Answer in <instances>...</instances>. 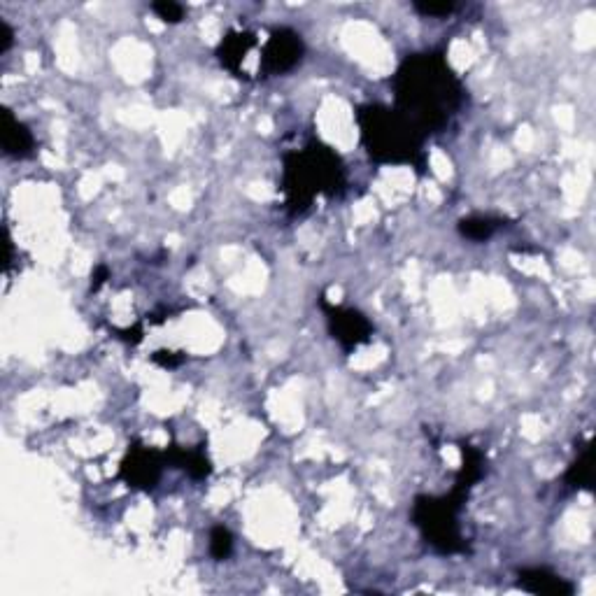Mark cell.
I'll return each mask as SVG.
<instances>
[{
	"instance_id": "1",
	"label": "cell",
	"mask_w": 596,
	"mask_h": 596,
	"mask_svg": "<svg viewBox=\"0 0 596 596\" xmlns=\"http://www.w3.org/2000/svg\"><path fill=\"white\" fill-rule=\"evenodd\" d=\"M394 108L424 136L450 126L466 103V87L443 52L410 54L392 77Z\"/></svg>"
},
{
	"instance_id": "2",
	"label": "cell",
	"mask_w": 596,
	"mask_h": 596,
	"mask_svg": "<svg viewBox=\"0 0 596 596\" xmlns=\"http://www.w3.org/2000/svg\"><path fill=\"white\" fill-rule=\"evenodd\" d=\"M282 194L289 215H303L317 196H340L347 189L345 163L336 149L322 140L310 138L303 149H292L282 156Z\"/></svg>"
},
{
	"instance_id": "3",
	"label": "cell",
	"mask_w": 596,
	"mask_h": 596,
	"mask_svg": "<svg viewBox=\"0 0 596 596\" xmlns=\"http://www.w3.org/2000/svg\"><path fill=\"white\" fill-rule=\"evenodd\" d=\"M361 145L380 166H410L424 170L427 136L396 108L382 103L359 105L354 112Z\"/></svg>"
},
{
	"instance_id": "4",
	"label": "cell",
	"mask_w": 596,
	"mask_h": 596,
	"mask_svg": "<svg viewBox=\"0 0 596 596\" xmlns=\"http://www.w3.org/2000/svg\"><path fill=\"white\" fill-rule=\"evenodd\" d=\"M468 492L452 487L445 496H417L413 503V524L420 529L431 548L441 555H459L466 552L464 536L459 529V513L464 508Z\"/></svg>"
},
{
	"instance_id": "5",
	"label": "cell",
	"mask_w": 596,
	"mask_h": 596,
	"mask_svg": "<svg viewBox=\"0 0 596 596\" xmlns=\"http://www.w3.org/2000/svg\"><path fill=\"white\" fill-rule=\"evenodd\" d=\"M305 42L292 28H275L268 40L261 45L259 73L264 77L287 75L303 61Z\"/></svg>"
},
{
	"instance_id": "6",
	"label": "cell",
	"mask_w": 596,
	"mask_h": 596,
	"mask_svg": "<svg viewBox=\"0 0 596 596\" xmlns=\"http://www.w3.org/2000/svg\"><path fill=\"white\" fill-rule=\"evenodd\" d=\"M168 466L166 450H156L143 443H133L119 466V478H122L131 489L140 492H152L159 485L163 468Z\"/></svg>"
},
{
	"instance_id": "7",
	"label": "cell",
	"mask_w": 596,
	"mask_h": 596,
	"mask_svg": "<svg viewBox=\"0 0 596 596\" xmlns=\"http://www.w3.org/2000/svg\"><path fill=\"white\" fill-rule=\"evenodd\" d=\"M319 308L324 310L326 324H329V333L336 343L343 347L345 352L357 350L359 345L371 343L373 338V324L368 322L364 312L345 308V305H333L322 298L319 301Z\"/></svg>"
},
{
	"instance_id": "8",
	"label": "cell",
	"mask_w": 596,
	"mask_h": 596,
	"mask_svg": "<svg viewBox=\"0 0 596 596\" xmlns=\"http://www.w3.org/2000/svg\"><path fill=\"white\" fill-rule=\"evenodd\" d=\"M257 47V35L250 31H229L217 45V59L231 75L247 80L243 61Z\"/></svg>"
},
{
	"instance_id": "9",
	"label": "cell",
	"mask_w": 596,
	"mask_h": 596,
	"mask_svg": "<svg viewBox=\"0 0 596 596\" xmlns=\"http://www.w3.org/2000/svg\"><path fill=\"white\" fill-rule=\"evenodd\" d=\"M517 583L524 592L538 594V596H573L576 594V587H573L569 580L557 576L555 571L541 569V566H531V569H520L517 571Z\"/></svg>"
},
{
	"instance_id": "10",
	"label": "cell",
	"mask_w": 596,
	"mask_h": 596,
	"mask_svg": "<svg viewBox=\"0 0 596 596\" xmlns=\"http://www.w3.org/2000/svg\"><path fill=\"white\" fill-rule=\"evenodd\" d=\"M0 143H3L5 156H12V159H26L35 149V138L31 129H28L24 122H19V119L12 115V110L7 108L0 112Z\"/></svg>"
},
{
	"instance_id": "11",
	"label": "cell",
	"mask_w": 596,
	"mask_h": 596,
	"mask_svg": "<svg viewBox=\"0 0 596 596\" xmlns=\"http://www.w3.org/2000/svg\"><path fill=\"white\" fill-rule=\"evenodd\" d=\"M166 454H168V464L182 468L189 478H194V480L210 478L212 464H210L208 454H205L203 447L173 445V447H168Z\"/></svg>"
},
{
	"instance_id": "12",
	"label": "cell",
	"mask_w": 596,
	"mask_h": 596,
	"mask_svg": "<svg viewBox=\"0 0 596 596\" xmlns=\"http://www.w3.org/2000/svg\"><path fill=\"white\" fill-rule=\"evenodd\" d=\"M459 233L466 240H473V243H485L494 236L496 231L503 229V219L492 217V215H473L459 219Z\"/></svg>"
},
{
	"instance_id": "13",
	"label": "cell",
	"mask_w": 596,
	"mask_h": 596,
	"mask_svg": "<svg viewBox=\"0 0 596 596\" xmlns=\"http://www.w3.org/2000/svg\"><path fill=\"white\" fill-rule=\"evenodd\" d=\"M566 485L571 489H592V445L585 443L583 450L576 457V461L569 466V471L564 475Z\"/></svg>"
},
{
	"instance_id": "14",
	"label": "cell",
	"mask_w": 596,
	"mask_h": 596,
	"mask_svg": "<svg viewBox=\"0 0 596 596\" xmlns=\"http://www.w3.org/2000/svg\"><path fill=\"white\" fill-rule=\"evenodd\" d=\"M233 552V534L226 527H215L210 531V555L217 559V562H224L229 559Z\"/></svg>"
},
{
	"instance_id": "15",
	"label": "cell",
	"mask_w": 596,
	"mask_h": 596,
	"mask_svg": "<svg viewBox=\"0 0 596 596\" xmlns=\"http://www.w3.org/2000/svg\"><path fill=\"white\" fill-rule=\"evenodd\" d=\"M152 12L166 24H180L184 19V7L180 3H173V0H159V3H152Z\"/></svg>"
},
{
	"instance_id": "16",
	"label": "cell",
	"mask_w": 596,
	"mask_h": 596,
	"mask_svg": "<svg viewBox=\"0 0 596 596\" xmlns=\"http://www.w3.org/2000/svg\"><path fill=\"white\" fill-rule=\"evenodd\" d=\"M415 12H420L422 17H450L459 10V5L454 3H413Z\"/></svg>"
},
{
	"instance_id": "17",
	"label": "cell",
	"mask_w": 596,
	"mask_h": 596,
	"mask_svg": "<svg viewBox=\"0 0 596 596\" xmlns=\"http://www.w3.org/2000/svg\"><path fill=\"white\" fill-rule=\"evenodd\" d=\"M173 354H175V352L156 350V352L152 354V361H154V364L163 366V368H175V366H180L182 361H184V354H177V357H173Z\"/></svg>"
},
{
	"instance_id": "18",
	"label": "cell",
	"mask_w": 596,
	"mask_h": 596,
	"mask_svg": "<svg viewBox=\"0 0 596 596\" xmlns=\"http://www.w3.org/2000/svg\"><path fill=\"white\" fill-rule=\"evenodd\" d=\"M14 45V28L0 17V54H7Z\"/></svg>"
},
{
	"instance_id": "19",
	"label": "cell",
	"mask_w": 596,
	"mask_h": 596,
	"mask_svg": "<svg viewBox=\"0 0 596 596\" xmlns=\"http://www.w3.org/2000/svg\"><path fill=\"white\" fill-rule=\"evenodd\" d=\"M108 275H110L108 266H98L96 273L91 275V289H94V292H98V289H101L105 285V280H108Z\"/></svg>"
}]
</instances>
